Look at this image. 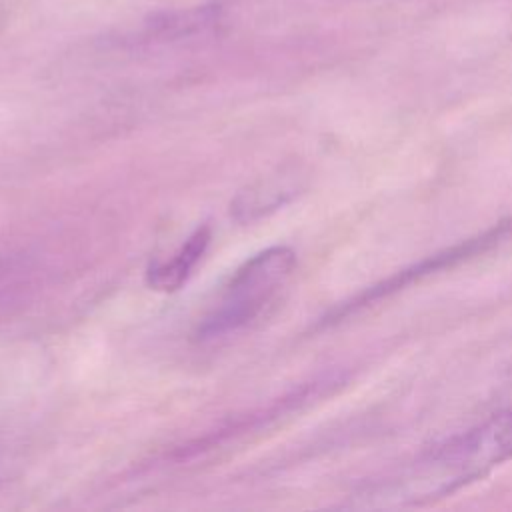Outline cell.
Returning <instances> with one entry per match:
<instances>
[{
  "mask_svg": "<svg viewBox=\"0 0 512 512\" xmlns=\"http://www.w3.org/2000/svg\"><path fill=\"white\" fill-rule=\"evenodd\" d=\"M512 460V406L420 452L356 494L360 506H420L446 498Z\"/></svg>",
  "mask_w": 512,
  "mask_h": 512,
  "instance_id": "6da1fadb",
  "label": "cell"
},
{
  "mask_svg": "<svg viewBox=\"0 0 512 512\" xmlns=\"http://www.w3.org/2000/svg\"><path fill=\"white\" fill-rule=\"evenodd\" d=\"M296 268V252L288 246H270L242 262L218 302L202 316L194 330L200 342L216 340L250 326L274 302Z\"/></svg>",
  "mask_w": 512,
  "mask_h": 512,
  "instance_id": "7a4b0ae2",
  "label": "cell"
},
{
  "mask_svg": "<svg viewBox=\"0 0 512 512\" xmlns=\"http://www.w3.org/2000/svg\"><path fill=\"white\" fill-rule=\"evenodd\" d=\"M212 240L210 226H198L188 240L180 246V250L166 262H152L146 272L148 286L158 292H174L178 290L196 268L200 258L204 256L208 244Z\"/></svg>",
  "mask_w": 512,
  "mask_h": 512,
  "instance_id": "3957f363",
  "label": "cell"
},
{
  "mask_svg": "<svg viewBox=\"0 0 512 512\" xmlns=\"http://www.w3.org/2000/svg\"><path fill=\"white\" fill-rule=\"evenodd\" d=\"M288 180L290 176H286L284 172H274L270 176L254 180L234 196V200L230 202V214L234 216V220L246 224L274 212L288 200L294 190Z\"/></svg>",
  "mask_w": 512,
  "mask_h": 512,
  "instance_id": "277c9868",
  "label": "cell"
}]
</instances>
